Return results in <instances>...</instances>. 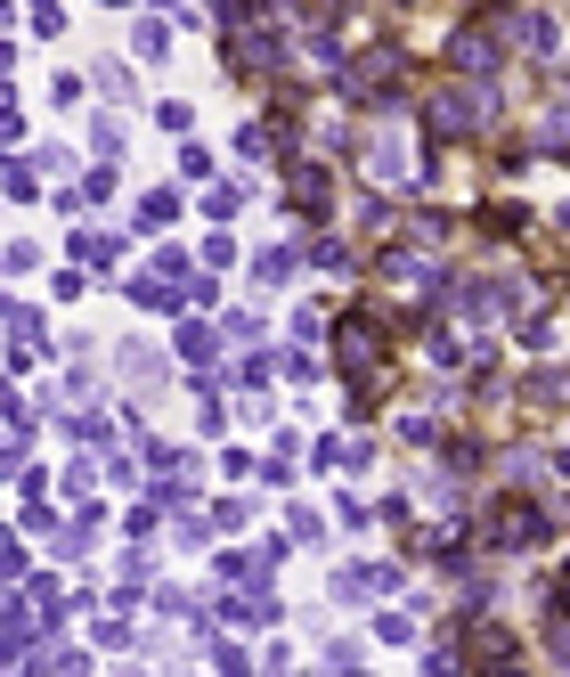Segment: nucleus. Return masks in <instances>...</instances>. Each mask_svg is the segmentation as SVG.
<instances>
[{
  "label": "nucleus",
  "instance_id": "obj_1",
  "mask_svg": "<svg viewBox=\"0 0 570 677\" xmlns=\"http://www.w3.org/2000/svg\"><path fill=\"white\" fill-rule=\"evenodd\" d=\"M473 530H481V556H497V563L555 547V515H546V498H538V490H521V482H497Z\"/></svg>",
  "mask_w": 570,
  "mask_h": 677
},
{
  "label": "nucleus",
  "instance_id": "obj_2",
  "mask_svg": "<svg viewBox=\"0 0 570 677\" xmlns=\"http://www.w3.org/2000/svg\"><path fill=\"white\" fill-rule=\"evenodd\" d=\"M449 311L456 319H481V326H505L530 311V278L521 270H481V278H449Z\"/></svg>",
  "mask_w": 570,
  "mask_h": 677
},
{
  "label": "nucleus",
  "instance_id": "obj_3",
  "mask_svg": "<svg viewBox=\"0 0 570 677\" xmlns=\"http://www.w3.org/2000/svg\"><path fill=\"white\" fill-rule=\"evenodd\" d=\"M286 213H293V229H326L334 221V172L319 155H286Z\"/></svg>",
  "mask_w": 570,
  "mask_h": 677
},
{
  "label": "nucleus",
  "instance_id": "obj_4",
  "mask_svg": "<svg viewBox=\"0 0 570 677\" xmlns=\"http://www.w3.org/2000/svg\"><path fill=\"white\" fill-rule=\"evenodd\" d=\"M50 359V326H41V302H9V376H33Z\"/></svg>",
  "mask_w": 570,
  "mask_h": 677
},
{
  "label": "nucleus",
  "instance_id": "obj_5",
  "mask_svg": "<svg viewBox=\"0 0 570 677\" xmlns=\"http://www.w3.org/2000/svg\"><path fill=\"white\" fill-rule=\"evenodd\" d=\"M213 612H221L228 628H278V621H286V604H278V588H269V580H252V588H228V597H221Z\"/></svg>",
  "mask_w": 570,
  "mask_h": 677
},
{
  "label": "nucleus",
  "instance_id": "obj_6",
  "mask_svg": "<svg viewBox=\"0 0 570 677\" xmlns=\"http://www.w3.org/2000/svg\"><path fill=\"white\" fill-rule=\"evenodd\" d=\"M221 352H228V335H213V326H204V319H187V311H180L172 359L187 367V376H221Z\"/></svg>",
  "mask_w": 570,
  "mask_h": 677
},
{
  "label": "nucleus",
  "instance_id": "obj_7",
  "mask_svg": "<svg viewBox=\"0 0 570 677\" xmlns=\"http://www.w3.org/2000/svg\"><path fill=\"white\" fill-rule=\"evenodd\" d=\"M172 367H180V359H163L147 335H122V343H115V376H122V384H139V393H155Z\"/></svg>",
  "mask_w": 570,
  "mask_h": 677
},
{
  "label": "nucleus",
  "instance_id": "obj_8",
  "mask_svg": "<svg viewBox=\"0 0 570 677\" xmlns=\"http://www.w3.org/2000/svg\"><path fill=\"white\" fill-rule=\"evenodd\" d=\"M473 229L490 237V245H505V237L521 245V237L538 229V213H530V204H521V196H514V204H505V196H490V204H481V213H473Z\"/></svg>",
  "mask_w": 570,
  "mask_h": 677
},
{
  "label": "nucleus",
  "instance_id": "obj_9",
  "mask_svg": "<svg viewBox=\"0 0 570 677\" xmlns=\"http://www.w3.org/2000/svg\"><path fill=\"white\" fill-rule=\"evenodd\" d=\"M302 237H293V245H261V254H252V286H261V294H278V286L293 278V270H302Z\"/></svg>",
  "mask_w": 570,
  "mask_h": 677
},
{
  "label": "nucleus",
  "instance_id": "obj_10",
  "mask_svg": "<svg viewBox=\"0 0 570 677\" xmlns=\"http://www.w3.org/2000/svg\"><path fill=\"white\" fill-rule=\"evenodd\" d=\"M351 221H358V237H367V245H391V237H399V204H391L384 189L358 196V204H351Z\"/></svg>",
  "mask_w": 570,
  "mask_h": 677
},
{
  "label": "nucleus",
  "instance_id": "obj_11",
  "mask_svg": "<svg viewBox=\"0 0 570 677\" xmlns=\"http://www.w3.org/2000/svg\"><path fill=\"white\" fill-rule=\"evenodd\" d=\"M57 417H66V433L82 449H107L115 441V408H57Z\"/></svg>",
  "mask_w": 570,
  "mask_h": 677
},
{
  "label": "nucleus",
  "instance_id": "obj_12",
  "mask_svg": "<svg viewBox=\"0 0 570 677\" xmlns=\"http://www.w3.org/2000/svg\"><path fill=\"white\" fill-rule=\"evenodd\" d=\"M90 82H98V98H107V107H131V98H139V74L122 66V57H98Z\"/></svg>",
  "mask_w": 570,
  "mask_h": 677
},
{
  "label": "nucleus",
  "instance_id": "obj_13",
  "mask_svg": "<svg viewBox=\"0 0 570 677\" xmlns=\"http://www.w3.org/2000/svg\"><path fill=\"white\" fill-rule=\"evenodd\" d=\"M180 221V189H147L139 196V237H163Z\"/></svg>",
  "mask_w": 570,
  "mask_h": 677
},
{
  "label": "nucleus",
  "instance_id": "obj_14",
  "mask_svg": "<svg viewBox=\"0 0 570 677\" xmlns=\"http://www.w3.org/2000/svg\"><path fill=\"white\" fill-rule=\"evenodd\" d=\"M74 261H82V270H115V261H122V237H107V229H74Z\"/></svg>",
  "mask_w": 570,
  "mask_h": 677
},
{
  "label": "nucleus",
  "instance_id": "obj_15",
  "mask_svg": "<svg viewBox=\"0 0 570 677\" xmlns=\"http://www.w3.org/2000/svg\"><path fill=\"white\" fill-rule=\"evenodd\" d=\"M408 237H416V245H432V254H440V245H456V213H449V204H424Z\"/></svg>",
  "mask_w": 570,
  "mask_h": 677
},
{
  "label": "nucleus",
  "instance_id": "obj_16",
  "mask_svg": "<svg viewBox=\"0 0 570 677\" xmlns=\"http://www.w3.org/2000/svg\"><path fill=\"white\" fill-rule=\"evenodd\" d=\"M131 50L147 57V66H155V57H172V17H139V25H131Z\"/></svg>",
  "mask_w": 570,
  "mask_h": 677
},
{
  "label": "nucleus",
  "instance_id": "obj_17",
  "mask_svg": "<svg viewBox=\"0 0 570 677\" xmlns=\"http://www.w3.org/2000/svg\"><path fill=\"white\" fill-rule=\"evenodd\" d=\"M213 172H221V163H213V148H204V139L187 131V139H180V189H187V180H196V189H204V180H213Z\"/></svg>",
  "mask_w": 570,
  "mask_h": 677
},
{
  "label": "nucleus",
  "instance_id": "obj_18",
  "mask_svg": "<svg viewBox=\"0 0 570 677\" xmlns=\"http://www.w3.org/2000/svg\"><path fill=\"white\" fill-rule=\"evenodd\" d=\"M286 359H269V352H237V367H228V384H245V393H261L269 376H278Z\"/></svg>",
  "mask_w": 570,
  "mask_h": 677
},
{
  "label": "nucleus",
  "instance_id": "obj_19",
  "mask_svg": "<svg viewBox=\"0 0 570 677\" xmlns=\"http://www.w3.org/2000/svg\"><path fill=\"white\" fill-rule=\"evenodd\" d=\"M122 148H131V131H122L115 115H98V122H90V155H98V163H122Z\"/></svg>",
  "mask_w": 570,
  "mask_h": 677
},
{
  "label": "nucleus",
  "instance_id": "obj_20",
  "mask_svg": "<svg viewBox=\"0 0 570 677\" xmlns=\"http://www.w3.org/2000/svg\"><path fill=\"white\" fill-rule=\"evenodd\" d=\"M41 172H50L41 155H9V196H17V204H33V196H41Z\"/></svg>",
  "mask_w": 570,
  "mask_h": 677
},
{
  "label": "nucleus",
  "instance_id": "obj_21",
  "mask_svg": "<svg viewBox=\"0 0 570 677\" xmlns=\"http://www.w3.org/2000/svg\"><path fill=\"white\" fill-rule=\"evenodd\" d=\"M293 335H334V302H326V294L293 302Z\"/></svg>",
  "mask_w": 570,
  "mask_h": 677
},
{
  "label": "nucleus",
  "instance_id": "obj_22",
  "mask_svg": "<svg viewBox=\"0 0 570 677\" xmlns=\"http://www.w3.org/2000/svg\"><path fill=\"white\" fill-rule=\"evenodd\" d=\"M0 571H9V588L33 580V539H25V530H17V539H0Z\"/></svg>",
  "mask_w": 570,
  "mask_h": 677
},
{
  "label": "nucleus",
  "instance_id": "obj_23",
  "mask_svg": "<svg viewBox=\"0 0 570 677\" xmlns=\"http://www.w3.org/2000/svg\"><path fill=\"white\" fill-rule=\"evenodd\" d=\"M367 637L375 645H416V621L408 612H367Z\"/></svg>",
  "mask_w": 570,
  "mask_h": 677
},
{
  "label": "nucleus",
  "instance_id": "obj_24",
  "mask_svg": "<svg viewBox=\"0 0 570 677\" xmlns=\"http://www.w3.org/2000/svg\"><path fill=\"white\" fill-rule=\"evenodd\" d=\"M245 213V189L237 180H213V196H204V221H237Z\"/></svg>",
  "mask_w": 570,
  "mask_h": 677
},
{
  "label": "nucleus",
  "instance_id": "obj_25",
  "mask_svg": "<svg viewBox=\"0 0 570 677\" xmlns=\"http://www.w3.org/2000/svg\"><path fill=\"white\" fill-rule=\"evenodd\" d=\"M286 530H293V547H326V523H319V506H293V515H286Z\"/></svg>",
  "mask_w": 570,
  "mask_h": 677
},
{
  "label": "nucleus",
  "instance_id": "obj_26",
  "mask_svg": "<svg viewBox=\"0 0 570 677\" xmlns=\"http://www.w3.org/2000/svg\"><path fill=\"white\" fill-rule=\"evenodd\" d=\"M25 33H33V41H57V33H66V9H57V0H33Z\"/></svg>",
  "mask_w": 570,
  "mask_h": 677
},
{
  "label": "nucleus",
  "instance_id": "obj_27",
  "mask_svg": "<svg viewBox=\"0 0 570 677\" xmlns=\"http://www.w3.org/2000/svg\"><path fill=\"white\" fill-rule=\"evenodd\" d=\"M319 662H326V669H358V662H367V645H358V637H326Z\"/></svg>",
  "mask_w": 570,
  "mask_h": 677
},
{
  "label": "nucleus",
  "instance_id": "obj_28",
  "mask_svg": "<svg viewBox=\"0 0 570 677\" xmlns=\"http://www.w3.org/2000/svg\"><path fill=\"white\" fill-rule=\"evenodd\" d=\"M155 122H163L172 139H187V131H196V107H187V98H163V107H155Z\"/></svg>",
  "mask_w": 570,
  "mask_h": 677
},
{
  "label": "nucleus",
  "instance_id": "obj_29",
  "mask_svg": "<svg viewBox=\"0 0 570 677\" xmlns=\"http://www.w3.org/2000/svg\"><path fill=\"white\" fill-rule=\"evenodd\" d=\"M41 270V245L33 237H9V278H33Z\"/></svg>",
  "mask_w": 570,
  "mask_h": 677
},
{
  "label": "nucleus",
  "instance_id": "obj_30",
  "mask_svg": "<svg viewBox=\"0 0 570 677\" xmlns=\"http://www.w3.org/2000/svg\"><path fill=\"white\" fill-rule=\"evenodd\" d=\"M221 335H228V343H261V311H228Z\"/></svg>",
  "mask_w": 570,
  "mask_h": 677
},
{
  "label": "nucleus",
  "instance_id": "obj_31",
  "mask_svg": "<svg viewBox=\"0 0 570 677\" xmlns=\"http://www.w3.org/2000/svg\"><path fill=\"white\" fill-rule=\"evenodd\" d=\"M204 653H213V669H228V677H245V645H237V637H213V645H204Z\"/></svg>",
  "mask_w": 570,
  "mask_h": 677
},
{
  "label": "nucleus",
  "instance_id": "obj_32",
  "mask_svg": "<svg viewBox=\"0 0 570 677\" xmlns=\"http://www.w3.org/2000/svg\"><path fill=\"white\" fill-rule=\"evenodd\" d=\"M82 90H90L82 74H50V107H82Z\"/></svg>",
  "mask_w": 570,
  "mask_h": 677
},
{
  "label": "nucleus",
  "instance_id": "obj_33",
  "mask_svg": "<svg viewBox=\"0 0 570 677\" xmlns=\"http://www.w3.org/2000/svg\"><path fill=\"white\" fill-rule=\"evenodd\" d=\"M122 530H131V539H155V530H163V506H131V515H122Z\"/></svg>",
  "mask_w": 570,
  "mask_h": 677
},
{
  "label": "nucleus",
  "instance_id": "obj_34",
  "mask_svg": "<svg viewBox=\"0 0 570 677\" xmlns=\"http://www.w3.org/2000/svg\"><path fill=\"white\" fill-rule=\"evenodd\" d=\"M204 261H213V270H228V261H237V237L213 229V237H204Z\"/></svg>",
  "mask_w": 570,
  "mask_h": 677
},
{
  "label": "nucleus",
  "instance_id": "obj_35",
  "mask_svg": "<svg viewBox=\"0 0 570 677\" xmlns=\"http://www.w3.org/2000/svg\"><path fill=\"white\" fill-rule=\"evenodd\" d=\"M286 376H293V384H319V376H326V359H310V352H286Z\"/></svg>",
  "mask_w": 570,
  "mask_h": 677
},
{
  "label": "nucleus",
  "instance_id": "obj_36",
  "mask_svg": "<svg viewBox=\"0 0 570 677\" xmlns=\"http://www.w3.org/2000/svg\"><path fill=\"white\" fill-rule=\"evenodd\" d=\"M50 294H57V302H82V294H90V278H82V270H57Z\"/></svg>",
  "mask_w": 570,
  "mask_h": 677
},
{
  "label": "nucleus",
  "instance_id": "obj_37",
  "mask_svg": "<svg viewBox=\"0 0 570 677\" xmlns=\"http://www.w3.org/2000/svg\"><path fill=\"white\" fill-rule=\"evenodd\" d=\"M213 523H221V530H245V523H252V506H245V498H221V506H213Z\"/></svg>",
  "mask_w": 570,
  "mask_h": 677
},
{
  "label": "nucleus",
  "instance_id": "obj_38",
  "mask_svg": "<svg viewBox=\"0 0 570 677\" xmlns=\"http://www.w3.org/2000/svg\"><path fill=\"white\" fill-rule=\"evenodd\" d=\"M57 490H66V498H90V458H74V465H66V482H57Z\"/></svg>",
  "mask_w": 570,
  "mask_h": 677
},
{
  "label": "nucleus",
  "instance_id": "obj_39",
  "mask_svg": "<svg viewBox=\"0 0 570 677\" xmlns=\"http://www.w3.org/2000/svg\"><path fill=\"white\" fill-rule=\"evenodd\" d=\"M546 221H555V237L570 245V196H562V204H555V213H546Z\"/></svg>",
  "mask_w": 570,
  "mask_h": 677
},
{
  "label": "nucleus",
  "instance_id": "obj_40",
  "mask_svg": "<svg viewBox=\"0 0 570 677\" xmlns=\"http://www.w3.org/2000/svg\"><path fill=\"white\" fill-rule=\"evenodd\" d=\"M107 9H131V0H107Z\"/></svg>",
  "mask_w": 570,
  "mask_h": 677
}]
</instances>
